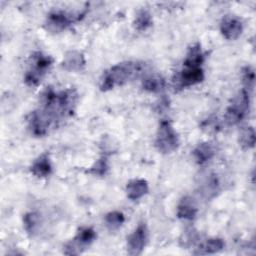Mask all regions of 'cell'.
I'll return each mask as SVG.
<instances>
[{"label":"cell","instance_id":"cell-1","mask_svg":"<svg viewBox=\"0 0 256 256\" xmlns=\"http://www.w3.org/2000/svg\"><path fill=\"white\" fill-rule=\"evenodd\" d=\"M78 94L75 89L55 91L47 88L40 100V106L27 117L28 129L32 135L42 137L70 117L76 107Z\"/></svg>","mask_w":256,"mask_h":256},{"label":"cell","instance_id":"cell-2","mask_svg":"<svg viewBox=\"0 0 256 256\" xmlns=\"http://www.w3.org/2000/svg\"><path fill=\"white\" fill-rule=\"evenodd\" d=\"M143 70V64L134 61H125L113 65L106 70L100 80V90L108 91L116 86H121L139 75Z\"/></svg>","mask_w":256,"mask_h":256},{"label":"cell","instance_id":"cell-3","mask_svg":"<svg viewBox=\"0 0 256 256\" xmlns=\"http://www.w3.org/2000/svg\"><path fill=\"white\" fill-rule=\"evenodd\" d=\"M52 63L53 59L50 55H47L41 51L32 53L29 59L28 68L24 75V81L26 85L30 87L39 85L51 68Z\"/></svg>","mask_w":256,"mask_h":256},{"label":"cell","instance_id":"cell-4","mask_svg":"<svg viewBox=\"0 0 256 256\" xmlns=\"http://www.w3.org/2000/svg\"><path fill=\"white\" fill-rule=\"evenodd\" d=\"M250 93L249 90L242 88L232 99L225 113V121L228 125H236L247 116L250 110Z\"/></svg>","mask_w":256,"mask_h":256},{"label":"cell","instance_id":"cell-5","mask_svg":"<svg viewBox=\"0 0 256 256\" xmlns=\"http://www.w3.org/2000/svg\"><path fill=\"white\" fill-rule=\"evenodd\" d=\"M178 135L172 123L169 120H161L155 139V146L157 150L163 154H170L178 148Z\"/></svg>","mask_w":256,"mask_h":256},{"label":"cell","instance_id":"cell-6","mask_svg":"<svg viewBox=\"0 0 256 256\" xmlns=\"http://www.w3.org/2000/svg\"><path fill=\"white\" fill-rule=\"evenodd\" d=\"M84 13L73 14L63 10H53L46 18L45 28L51 33H59L69 27L73 22L79 20Z\"/></svg>","mask_w":256,"mask_h":256},{"label":"cell","instance_id":"cell-7","mask_svg":"<svg viewBox=\"0 0 256 256\" xmlns=\"http://www.w3.org/2000/svg\"><path fill=\"white\" fill-rule=\"evenodd\" d=\"M96 239V232L92 227L81 228L75 237L69 241L63 250L66 255H78L90 246Z\"/></svg>","mask_w":256,"mask_h":256},{"label":"cell","instance_id":"cell-8","mask_svg":"<svg viewBox=\"0 0 256 256\" xmlns=\"http://www.w3.org/2000/svg\"><path fill=\"white\" fill-rule=\"evenodd\" d=\"M204 70L202 67H185L179 71L174 80L175 89H184L194 86L204 80Z\"/></svg>","mask_w":256,"mask_h":256},{"label":"cell","instance_id":"cell-9","mask_svg":"<svg viewBox=\"0 0 256 256\" xmlns=\"http://www.w3.org/2000/svg\"><path fill=\"white\" fill-rule=\"evenodd\" d=\"M148 229L145 223H139L127 238V252L129 255H140L147 243Z\"/></svg>","mask_w":256,"mask_h":256},{"label":"cell","instance_id":"cell-10","mask_svg":"<svg viewBox=\"0 0 256 256\" xmlns=\"http://www.w3.org/2000/svg\"><path fill=\"white\" fill-rule=\"evenodd\" d=\"M220 31L223 37L227 40H235L241 35L243 31V24L238 17L226 15L221 20Z\"/></svg>","mask_w":256,"mask_h":256},{"label":"cell","instance_id":"cell-11","mask_svg":"<svg viewBox=\"0 0 256 256\" xmlns=\"http://www.w3.org/2000/svg\"><path fill=\"white\" fill-rule=\"evenodd\" d=\"M86 65L83 54L77 50L68 51L62 61V66L65 70L71 72H80L84 70Z\"/></svg>","mask_w":256,"mask_h":256},{"label":"cell","instance_id":"cell-12","mask_svg":"<svg viewBox=\"0 0 256 256\" xmlns=\"http://www.w3.org/2000/svg\"><path fill=\"white\" fill-rule=\"evenodd\" d=\"M199 186L202 196L207 200L214 198L220 192L221 188L220 180L214 173L206 175V177L202 180Z\"/></svg>","mask_w":256,"mask_h":256},{"label":"cell","instance_id":"cell-13","mask_svg":"<svg viewBox=\"0 0 256 256\" xmlns=\"http://www.w3.org/2000/svg\"><path fill=\"white\" fill-rule=\"evenodd\" d=\"M148 191H149V186L145 179H141V178L132 179L126 185L127 197L132 201L141 199L143 196H145L148 193Z\"/></svg>","mask_w":256,"mask_h":256},{"label":"cell","instance_id":"cell-14","mask_svg":"<svg viewBox=\"0 0 256 256\" xmlns=\"http://www.w3.org/2000/svg\"><path fill=\"white\" fill-rule=\"evenodd\" d=\"M30 170L31 173L38 178L49 176L52 173V163L49 154L42 153L40 156H38L32 163Z\"/></svg>","mask_w":256,"mask_h":256},{"label":"cell","instance_id":"cell-15","mask_svg":"<svg viewBox=\"0 0 256 256\" xmlns=\"http://www.w3.org/2000/svg\"><path fill=\"white\" fill-rule=\"evenodd\" d=\"M204 53L201 48V44L199 42H196L192 44L187 52L185 59L183 61V66L185 67H202V64L204 63Z\"/></svg>","mask_w":256,"mask_h":256},{"label":"cell","instance_id":"cell-16","mask_svg":"<svg viewBox=\"0 0 256 256\" xmlns=\"http://www.w3.org/2000/svg\"><path fill=\"white\" fill-rule=\"evenodd\" d=\"M192 155L197 164L203 165L213 158L215 155V148L210 142H201L194 148Z\"/></svg>","mask_w":256,"mask_h":256},{"label":"cell","instance_id":"cell-17","mask_svg":"<svg viewBox=\"0 0 256 256\" xmlns=\"http://www.w3.org/2000/svg\"><path fill=\"white\" fill-rule=\"evenodd\" d=\"M198 209L191 198L184 197L177 206V217L182 220H193L197 215Z\"/></svg>","mask_w":256,"mask_h":256},{"label":"cell","instance_id":"cell-18","mask_svg":"<svg viewBox=\"0 0 256 256\" xmlns=\"http://www.w3.org/2000/svg\"><path fill=\"white\" fill-rule=\"evenodd\" d=\"M225 243L221 238L213 237L207 239L204 243H202L196 251H194V254L196 255H206V254H215L224 249Z\"/></svg>","mask_w":256,"mask_h":256},{"label":"cell","instance_id":"cell-19","mask_svg":"<svg viewBox=\"0 0 256 256\" xmlns=\"http://www.w3.org/2000/svg\"><path fill=\"white\" fill-rule=\"evenodd\" d=\"M165 80L162 76L158 74L147 75L142 80V88L148 92L159 93L165 87Z\"/></svg>","mask_w":256,"mask_h":256},{"label":"cell","instance_id":"cell-20","mask_svg":"<svg viewBox=\"0 0 256 256\" xmlns=\"http://www.w3.org/2000/svg\"><path fill=\"white\" fill-rule=\"evenodd\" d=\"M152 23H153V20L150 12L146 9H140L135 15L133 26L137 31L142 32L150 28L152 26Z\"/></svg>","mask_w":256,"mask_h":256},{"label":"cell","instance_id":"cell-21","mask_svg":"<svg viewBox=\"0 0 256 256\" xmlns=\"http://www.w3.org/2000/svg\"><path fill=\"white\" fill-rule=\"evenodd\" d=\"M23 226L25 231L30 234L34 235L40 226V216L35 212L26 213L23 217Z\"/></svg>","mask_w":256,"mask_h":256},{"label":"cell","instance_id":"cell-22","mask_svg":"<svg viewBox=\"0 0 256 256\" xmlns=\"http://www.w3.org/2000/svg\"><path fill=\"white\" fill-rule=\"evenodd\" d=\"M104 221L106 226L111 230H116L122 226L125 221V216L120 211H111L105 215Z\"/></svg>","mask_w":256,"mask_h":256},{"label":"cell","instance_id":"cell-23","mask_svg":"<svg viewBox=\"0 0 256 256\" xmlns=\"http://www.w3.org/2000/svg\"><path fill=\"white\" fill-rule=\"evenodd\" d=\"M239 143L243 149H251L255 145V130L252 126L244 128L239 136Z\"/></svg>","mask_w":256,"mask_h":256},{"label":"cell","instance_id":"cell-24","mask_svg":"<svg viewBox=\"0 0 256 256\" xmlns=\"http://www.w3.org/2000/svg\"><path fill=\"white\" fill-rule=\"evenodd\" d=\"M109 170L108 158L106 156H101L95 163L89 168L88 173L94 176H105L107 171Z\"/></svg>","mask_w":256,"mask_h":256},{"label":"cell","instance_id":"cell-25","mask_svg":"<svg viewBox=\"0 0 256 256\" xmlns=\"http://www.w3.org/2000/svg\"><path fill=\"white\" fill-rule=\"evenodd\" d=\"M242 81L244 84V88L251 92L254 88L255 73L250 66H246L242 69Z\"/></svg>","mask_w":256,"mask_h":256}]
</instances>
